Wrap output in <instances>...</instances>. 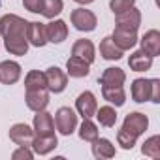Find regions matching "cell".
<instances>
[{
	"label": "cell",
	"instance_id": "4dcf8cb0",
	"mask_svg": "<svg viewBox=\"0 0 160 160\" xmlns=\"http://www.w3.org/2000/svg\"><path fill=\"white\" fill-rule=\"evenodd\" d=\"M23 6L28 12H32V13H40V10H42V0H23Z\"/></svg>",
	"mask_w": 160,
	"mask_h": 160
},
{
	"label": "cell",
	"instance_id": "3957f363",
	"mask_svg": "<svg viewBox=\"0 0 160 160\" xmlns=\"http://www.w3.org/2000/svg\"><path fill=\"white\" fill-rule=\"evenodd\" d=\"M158 89H160V81L158 79H136L132 83V98L134 102H160L158 98Z\"/></svg>",
	"mask_w": 160,
	"mask_h": 160
},
{
	"label": "cell",
	"instance_id": "7402d4cb",
	"mask_svg": "<svg viewBox=\"0 0 160 160\" xmlns=\"http://www.w3.org/2000/svg\"><path fill=\"white\" fill-rule=\"evenodd\" d=\"M92 154L96 158H111L115 154V147L111 145L109 139H104V138H96L92 141Z\"/></svg>",
	"mask_w": 160,
	"mask_h": 160
},
{
	"label": "cell",
	"instance_id": "2e32d148",
	"mask_svg": "<svg viewBox=\"0 0 160 160\" xmlns=\"http://www.w3.org/2000/svg\"><path fill=\"white\" fill-rule=\"evenodd\" d=\"M124 79L126 75L121 68H106V72L100 77V85L102 87H122Z\"/></svg>",
	"mask_w": 160,
	"mask_h": 160
},
{
	"label": "cell",
	"instance_id": "5bb4252c",
	"mask_svg": "<svg viewBox=\"0 0 160 160\" xmlns=\"http://www.w3.org/2000/svg\"><path fill=\"white\" fill-rule=\"evenodd\" d=\"M111 40H113V43H115L119 49H122V51L132 49V47L138 43L136 30H124V28H115V32H113Z\"/></svg>",
	"mask_w": 160,
	"mask_h": 160
},
{
	"label": "cell",
	"instance_id": "d6986e66",
	"mask_svg": "<svg viewBox=\"0 0 160 160\" xmlns=\"http://www.w3.org/2000/svg\"><path fill=\"white\" fill-rule=\"evenodd\" d=\"M72 55L79 57V58H83L87 60L89 64L94 62V45L91 40H77L72 47Z\"/></svg>",
	"mask_w": 160,
	"mask_h": 160
},
{
	"label": "cell",
	"instance_id": "4fadbf2b",
	"mask_svg": "<svg viewBox=\"0 0 160 160\" xmlns=\"http://www.w3.org/2000/svg\"><path fill=\"white\" fill-rule=\"evenodd\" d=\"M45 36H47V42L51 43H60L68 38V27L64 21L57 19V21H51L45 25Z\"/></svg>",
	"mask_w": 160,
	"mask_h": 160
},
{
	"label": "cell",
	"instance_id": "ffe728a7",
	"mask_svg": "<svg viewBox=\"0 0 160 160\" xmlns=\"http://www.w3.org/2000/svg\"><path fill=\"white\" fill-rule=\"evenodd\" d=\"M141 49L147 51L151 57H156L160 53V34L158 30H149L141 40Z\"/></svg>",
	"mask_w": 160,
	"mask_h": 160
},
{
	"label": "cell",
	"instance_id": "30bf717a",
	"mask_svg": "<svg viewBox=\"0 0 160 160\" xmlns=\"http://www.w3.org/2000/svg\"><path fill=\"white\" fill-rule=\"evenodd\" d=\"M27 106L28 109L32 111H42L47 108L49 104V91L43 87V89H28L27 91Z\"/></svg>",
	"mask_w": 160,
	"mask_h": 160
},
{
	"label": "cell",
	"instance_id": "6da1fadb",
	"mask_svg": "<svg viewBox=\"0 0 160 160\" xmlns=\"http://www.w3.org/2000/svg\"><path fill=\"white\" fill-rule=\"evenodd\" d=\"M27 27L28 21L21 19L19 15L8 13L0 17V36L4 38V45L12 55H27L28 51Z\"/></svg>",
	"mask_w": 160,
	"mask_h": 160
},
{
	"label": "cell",
	"instance_id": "9a60e30c",
	"mask_svg": "<svg viewBox=\"0 0 160 160\" xmlns=\"http://www.w3.org/2000/svg\"><path fill=\"white\" fill-rule=\"evenodd\" d=\"M27 42L34 47H43L47 43L45 36V25L43 23H28L27 27Z\"/></svg>",
	"mask_w": 160,
	"mask_h": 160
},
{
	"label": "cell",
	"instance_id": "9c48e42d",
	"mask_svg": "<svg viewBox=\"0 0 160 160\" xmlns=\"http://www.w3.org/2000/svg\"><path fill=\"white\" fill-rule=\"evenodd\" d=\"M75 108H77L79 115H81L83 119H91V117H94V113H96V109H98V104H96L94 94H92L91 91L81 92V94L77 96V100H75Z\"/></svg>",
	"mask_w": 160,
	"mask_h": 160
},
{
	"label": "cell",
	"instance_id": "83f0119b",
	"mask_svg": "<svg viewBox=\"0 0 160 160\" xmlns=\"http://www.w3.org/2000/svg\"><path fill=\"white\" fill-rule=\"evenodd\" d=\"M79 138L83 141H94L98 138V126L91 119H85L83 124L79 126Z\"/></svg>",
	"mask_w": 160,
	"mask_h": 160
},
{
	"label": "cell",
	"instance_id": "ac0fdd59",
	"mask_svg": "<svg viewBox=\"0 0 160 160\" xmlns=\"http://www.w3.org/2000/svg\"><path fill=\"white\" fill-rule=\"evenodd\" d=\"M152 58H154V57H151L147 51L139 49V51H136L134 55H130L128 64H130V68H132L134 72H145V70H149V68L152 66Z\"/></svg>",
	"mask_w": 160,
	"mask_h": 160
},
{
	"label": "cell",
	"instance_id": "8992f818",
	"mask_svg": "<svg viewBox=\"0 0 160 160\" xmlns=\"http://www.w3.org/2000/svg\"><path fill=\"white\" fill-rule=\"evenodd\" d=\"M43 73H45V83H47V91L49 92L58 94V92H62L66 89V85H68V73H64L58 66H51Z\"/></svg>",
	"mask_w": 160,
	"mask_h": 160
},
{
	"label": "cell",
	"instance_id": "cb8c5ba5",
	"mask_svg": "<svg viewBox=\"0 0 160 160\" xmlns=\"http://www.w3.org/2000/svg\"><path fill=\"white\" fill-rule=\"evenodd\" d=\"M102 96L115 106H122L126 100V94L122 91V87H102Z\"/></svg>",
	"mask_w": 160,
	"mask_h": 160
},
{
	"label": "cell",
	"instance_id": "ba28073f",
	"mask_svg": "<svg viewBox=\"0 0 160 160\" xmlns=\"http://www.w3.org/2000/svg\"><path fill=\"white\" fill-rule=\"evenodd\" d=\"M115 23L117 28H124V30H138L139 23H141V13L132 6L130 10H124L121 13H115Z\"/></svg>",
	"mask_w": 160,
	"mask_h": 160
},
{
	"label": "cell",
	"instance_id": "277c9868",
	"mask_svg": "<svg viewBox=\"0 0 160 160\" xmlns=\"http://www.w3.org/2000/svg\"><path fill=\"white\" fill-rule=\"evenodd\" d=\"M57 130L62 134V136H70L73 134V130L77 128V115L72 108H60L57 113H55V119H53Z\"/></svg>",
	"mask_w": 160,
	"mask_h": 160
},
{
	"label": "cell",
	"instance_id": "8fae6325",
	"mask_svg": "<svg viewBox=\"0 0 160 160\" xmlns=\"http://www.w3.org/2000/svg\"><path fill=\"white\" fill-rule=\"evenodd\" d=\"M38 115L34 117V134L36 136H55V122L53 115L47 113L45 109L36 111Z\"/></svg>",
	"mask_w": 160,
	"mask_h": 160
},
{
	"label": "cell",
	"instance_id": "7a4b0ae2",
	"mask_svg": "<svg viewBox=\"0 0 160 160\" xmlns=\"http://www.w3.org/2000/svg\"><path fill=\"white\" fill-rule=\"evenodd\" d=\"M147 124H149V121H147V117L143 113H128L126 119H124L122 128L117 134L119 145L122 149H132L136 139H138V136L145 132Z\"/></svg>",
	"mask_w": 160,
	"mask_h": 160
},
{
	"label": "cell",
	"instance_id": "5b68a950",
	"mask_svg": "<svg viewBox=\"0 0 160 160\" xmlns=\"http://www.w3.org/2000/svg\"><path fill=\"white\" fill-rule=\"evenodd\" d=\"M72 25L77 28V30H81V32H91L96 28L98 21H96V15L91 12V10H85V8H79V10H73L72 15Z\"/></svg>",
	"mask_w": 160,
	"mask_h": 160
},
{
	"label": "cell",
	"instance_id": "44dd1931",
	"mask_svg": "<svg viewBox=\"0 0 160 160\" xmlns=\"http://www.w3.org/2000/svg\"><path fill=\"white\" fill-rule=\"evenodd\" d=\"M57 145H58L57 136H36L30 147H34V151H36L38 154H47V152L53 151Z\"/></svg>",
	"mask_w": 160,
	"mask_h": 160
},
{
	"label": "cell",
	"instance_id": "f1b7e54d",
	"mask_svg": "<svg viewBox=\"0 0 160 160\" xmlns=\"http://www.w3.org/2000/svg\"><path fill=\"white\" fill-rule=\"evenodd\" d=\"M160 138L158 136H152V138H149L145 143H143V147H141V151H143V154H149V156H152V158H158L160 156Z\"/></svg>",
	"mask_w": 160,
	"mask_h": 160
},
{
	"label": "cell",
	"instance_id": "e0dca14e",
	"mask_svg": "<svg viewBox=\"0 0 160 160\" xmlns=\"http://www.w3.org/2000/svg\"><path fill=\"white\" fill-rule=\"evenodd\" d=\"M89 62L87 60H83V58H79V57H75V55H72L70 58H68V62H66V70H68V75L70 77H85V75H89Z\"/></svg>",
	"mask_w": 160,
	"mask_h": 160
},
{
	"label": "cell",
	"instance_id": "484cf974",
	"mask_svg": "<svg viewBox=\"0 0 160 160\" xmlns=\"http://www.w3.org/2000/svg\"><path fill=\"white\" fill-rule=\"evenodd\" d=\"M94 115L98 117V121H100L102 126L111 128V126H115V122H117V113H115V109H113L111 106H104V108L96 109Z\"/></svg>",
	"mask_w": 160,
	"mask_h": 160
},
{
	"label": "cell",
	"instance_id": "1f68e13d",
	"mask_svg": "<svg viewBox=\"0 0 160 160\" xmlns=\"http://www.w3.org/2000/svg\"><path fill=\"white\" fill-rule=\"evenodd\" d=\"M32 156H34V152H30L28 147H19V149L12 154V158H27V160H30Z\"/></svg>",
	"mask_w": 160,
	"mask_h": 160
},
{
	"label": "cell",
	"instance_id": "f546056e",
	"mask_svg": "<svg viewBox=\"0 0 160 160\" xmlns=\"http://www.w3.org/2000/svg\"><path fill=\"white\" fill-rule=\"evenodd\" d=\"M134 2H136V0H111V2H109V8H111L113 13H121V12H124V10H130V8L134 6Z\"/></svg>",
	"mask_w": 160,
	"mask_h": 160
},
{
	"label": "cell",
	"instance_id": "d4e9b609",
	"mask_svg": "<svg viewBox=\"0 0 160 160\" xmlns=\"http://www.w3.org/2000/svg\"><path fill=\"white\" fill-rule=\"evenodd\" d=\"M47 89V83H45V73L40 72V70H32L27 73L25 77V89Z\"/></svg>",
	"mask_w": 160,
	"mask_h": 160
},
{
	"label": "cell",
	"instance_id": "603a6c76",
	"mask_svg": "<svg viewBox=\"0 0 160 160\" xmlns=\"http://www.w3.org/2000/svg\"><path fill=\"white\" fill-rule=\"evenodd\" d=\"M100 55H102L106 60H119V58L122 57V49H119V47L113 43L111 36H108V38H104L102 43H100Z\"/></svg>",
	"mask_w": 160,
	"mask_h": 160
},
{
	"label": "cell",
	"instance_id": "52a82bcc",
	"mask_svg": "<svg viewBox=\"0 0 160 160\" xmlns=\"http://www.w3.org/2000/svg\"><path fill=\"white\" fill-rule=\"evenodd\" d=\"M34 138H36L34 130L25 122H17V124H13L10 128V139L19 147H30Z\"/></svg>",
	"mask_w": 160,
	"mask_h": 160
},
{
	"label": "cell",
	"instance_id": "4316f807",
	"mask_svg": "<svg viewBox=\"0 0 160 160\" xmlns=\"http://www.w3.org/2000/svg\"><path fill=\"white\" fill-rule=\"evenodd\" d=\"M62 12V0H42L40 13L47 19H55Z\"/></svg>",
	"mask_w": 160,
	"mask_h": 160
},
{
	"label": "cell",
	"instance_id": "d6a6232c",
	"mask_svg": "<svg viewBox=\"0 0 160 160\" xmlns=\"http://www.w3.org/2000/svg\"><path fill=\"white\" fill-rule=\"evenodd\" d=\"M0 4H2V2H0Z\"/></svg>",
	"mask_w": 160,
	"mask_h": 160
},
{
	"label": "cell",
	"instance_id": "7c38bea8",
	"mask_svg": "<svg viewBox=\"0 0 160 160\" xmlns=\"http://www.w3.org/2000/svg\"><path fill=\"white\" fill-rule=\"evenodd\" d=\"M21 77V66L15 60H4L0 62V81L4 85H13Z\"/></svg>",
	"mask_w": 160,
	"mask_h": 160
}]
</instances>
